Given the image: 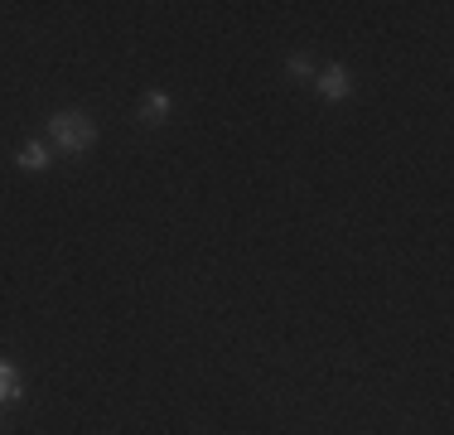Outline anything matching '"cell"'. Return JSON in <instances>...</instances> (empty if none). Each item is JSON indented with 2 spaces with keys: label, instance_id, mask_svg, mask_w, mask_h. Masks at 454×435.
Masks as SVG:
<instances>
[{
  "label": "cell",
  "instance_id": "obj_1",
  "mask_svg": "<svg viewBox=\"0 0 454 435\" xmlns=\"http://www.w3.org/2000/svg\"><path fill=\"white\" fill-rule=\"evenodd\" d=\"M49 140L59 150H68V155H78V150H88L97 140V126L82 112H53L49 116Z\"/></svg>",
  "mask_w": 454,
  "mask_h": 435
},
{
  "label": "cell",
  "instance_id": "obj_2",
  "mask_svg": "<svg viewBox=\"0 0 454 435\" xmlns=\"http://www.w3.org/2000/svg\"><path fill=\"white\" fill-rule=\"evenodd\" d=\"M348 92H353L348 68H339V63H333V68H324V73H319V97H324V102H343Z\"/></svg>",
  "mask_w": 454,
  "mask_h": 435
},
{
  "label": "cell",
  "instance_id": "obj_3",
  "mask_svg": "<svg viewBox=\"0 0 454 435\" xmlns=\"http://www.w3.org/2000/svg\"><path fill=\"white\" fill-rule=\"evenodd\" d=\"M20 170H49V146H39V140H29L25 150H20Z\"/></svg>",
  "mask_w": 454,
  "mask_h": 435
},
{
  "label": "cell",
  "instance_id": "obj_4",
  "mask_svg": "<svg viewBox=\"0 0 454 435\" xmlns=\"http://www.w3.org/2000/svg\"><path fill=\"white\" fill-rule=\"evenodd\" d=\"M10 401H20V373L10 363H0V407H10Z\"/></svg>",
  "mask_w": 454,
  "mask_h": 435
},
{
  "label": "cell",
  "instance_id": "obj_5",
  "mask_svg": "<svg viewBox=\"0 0 454 435\" xmlns=\"http://www.w3.org/2000/svg\"><path fill=\"white\" fill-rule=\"evenodd\" d=\"M140 112H145V122H165V116H169V97L165 92H145Z\"/></svg>",
  "mask_w": 454,
  "mask_h": 435
}]
</instances>
